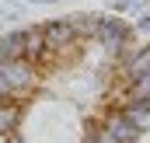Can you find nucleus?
<instances>
[{
  "mask_svg": "<svg viewBox=\"0 0 150 143\" xmlns=\"http://www.w3.org/2000/svg\"><path fill=\"white\" fill-rule=\"evenodd\" d=\"M105 7L115 14H126V11H133V0H105Z\"/></svg>",
  "mask_w": 150,
  "mask_h": 143,
  "instance_id": "nucleus-7",
  "label": "nucleus"
},
{
  "mask_svg": "<svg viewBox=\"0 0 150 143\" xmlns=\"http://www.w3.org/2000/svg\"><path fill=\"white\" fill-rule=\"evenodd\" d=\"M147 14H150V0H147Z\"/></svg>",
  "mask_w": 150,
  "mask_h": 143,
  "instance_id": "nucleus-9",
  "label": "nucleus"
},
{
  "mask_svg": "<svg viewBox=\"0 0 150 143\" xmlns=\"http://www.w3.org/2000/svg\"><path fill=\"white\" fill-rule=\"evenodd\" d=\"M21 115H25V101H0V136L21 129Z\"/></svg>",
  "mask_w": 150,
  "mask_h": 143,
  "instance_id": "nucleus-4",
  "label": "nucleus"
},
{
  "mask_svg": "<svg viewBox=\"0 0 150 143\" xmlns=\"http://www.w3.org/2000/svg\"><path fill=\"white\" fill-rule=\"evenodd\" d=\"M133 32H136V35H140V32L147 35V32H150V14H140V21H136V28H133Z\"/></svg>",
  "mask_w": 150,
  "mask_h": 143,
  "instance_id": "nucleus-8",
  "label": "nucleus"
},
{
  "mask_svg": "<svg viewBox=\"0 0 150 143\" xmlns=\"http://www.w3.org/2000/svg\"><path fill=\"white\" fill-rule=\"evenodd\" d=\"M77 143H115V140L108 136V133H105V129H101V126H98V122H87Z\"/></svg>",
  "mask_w": 150,
  "mask_h": 143,
  "instance_id": "nucleus-6",
  "label": "nucleus"
},
{
  "mask_svg": "<svg viewBox=\"0 0 150 143\" xmlns=\"http://www.w3.org/2000/svg\"><path fill=\"white\" fill-rule=\"evenodd\" d=\"M70 25H74L77 38H91V42H94L98 25H101V14H94V11H77V14H70Z\"/></svg>",
  "mask_w": 150,
  "mask_h": 143,
  "instance_id": "nucleus-5",
  "label": "nucleus"
},
{
  "mask_svg": "<svg viewBox=\"0 0 150 143\" xmlns=\"http://www.w3.org/2000/svg\"><path fill=\"white\" fill-rule=\"evenodd\" d=\"M11 59H25V28L0 35V63H11Z\"/></svg>",
  "mask_w": 150,
  "mask_h": 143,
  "instance_id": "nucleus-3",
  "label": "nucleus"
},
{
  "mask_svg": "<svg viewBox=\"0 0 150 143\" xmlns=\"http://www.w3.org/2000/svg\"><path fill=\"white\" fill-rule=\"evenodd\" d=\"M98 126H101L115 143H140V136H143V129H136V126H133L126 115H119V112L101 115V119H98Z\"/></svg>",
  "mask_w": 150,
  "mask_h": 143,
  "instance_id": "nucleus-2",
  "label": "nucleus"
},
{
  "mask_svg": "<svg viewBox=\"0 0 150 143\" xmlns=\"http://www.w3.org/2000/svg\"><path fill=\"white\" fill-rule=\"evenodd\" d=\"M42 38H45V49H49V59L42 67V73H45L52 67V56H59L63 49H70L77 42V32H74V25H70V18H52V21L42 25Z\"/></svg>",
  "mask_w": 150,
  "mask_h": 143,
  "instance_id": "nucleus-1",
  "label": "nucleus"
}]
</instances>
